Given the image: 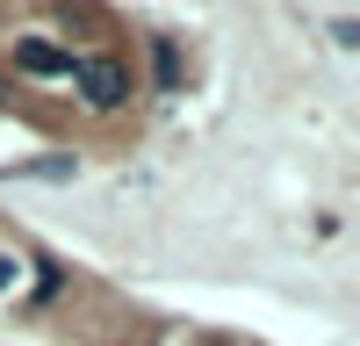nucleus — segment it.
I'll list each match as a JSON object with an SVG mask.
<instances>
[{
    "instance_id": "nucleus-1",
    "label": "nucleus",
    "mask_w": 360,
    "mask_h": 346,
    "mask_svg": "<svg viewBox=\"0 0 360 346\" xmlns=\"http://www.w3.org/2000/svg\"><path fill=\"white\" fill-rule=\"evenodd\" d=\"M72 86H79L86 108H115V101L130 94V72H123V58L94 51V58H79V65H72Z\"/></svg>"
},
{
    "instance_id": "nucleus-2",
    "label": "nucleus",
    "mask_w": 360,
    "mask_h": 346,
    "mask_svg": "<svg viewBox=\"0 0 360 346\" xmlns=\"http://www.w3.org/2000/svg\"><path fill=\"white\" fill-rule=\"evenodd\" d=\"M15 65H22V72H37V79H65L79 58H72V51H58V44H44V37H29V44H15Z\"/></svg>"
},
{
    "instance_id": "nucleus-3",
    "label": "nucleus",
    "mask_w": 360,
    "mask_h": 346,
    "mask_svg": "<svg viewBox=\"0 0 360 346\" xmlns=\"http://www.w3.org/2000/svg\"><path fill=\"white\" fill-rule=\"evenodd\" d=\"M152 79L159 86H180V51L173 44H152Z\"/></svg>"
},
{
    "instance_id": "nucleus-4",
    "label": "nucleus",
    "mask_w": 360,
    "mask_h": 346,
    "mask_svg": "<svg viewBox=\"0 0 360 346\" xmlns=\"http://www.w3.org/2000/svg\"><path fill=\"white\" fill-rule=\"evenodd\" d=\"M0 288H15V260H0Z\"/></svg>"
}]
</instances>
